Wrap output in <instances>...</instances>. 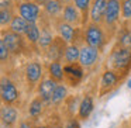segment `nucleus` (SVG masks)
I'll return each mask as SVG.
<instances>
[{
    "mask_svg": "<svg viewBox=\"0 0 131 128\" xmlns=\"http://www.w3.org/2000/svg\"><path fill=\"white\" fill-rule=\"evenodd\" d=\"M0 96H2V103L3 104H16L20 99V91H18L16 83L7 76L2 77L0 82Z\"/></svg>",
    "mask_w": 131,
    "mask_h": 128,
    "instance_id": "obj_7",
    "label": "nucleus"
},
{
    "mask_svg": "<svg viewBox=\"0 0 131 128\" xmlns=\"http://www.w3.org/2000/svg\"><path fill=\"white\" fill-rule=\"evenodd\" d=\"M121 80H123V76L120 73H117L116 71H113V69L104 71L102 75V79H100V89H99L100 97L107 94L108 91H111Z\"/></svg>",
    "mask_w": 131,
    "mask_h": 128,
    "instance_id": "obj_10",
    "label": "nucleus"
},
{
    "mask_svg": "<svg viewBox=\"0 0 131 128\" xmlns=\"http://www.w3.org/2000/svg\"><path fill=\"white\" fill-rule=\"evenodd\" d=\"M62 10H63V4L59 3L58 0H49L42 6V13L48 18H51L52 21L57 20V18H61Z\"/></svg>",
    "mask_w": 131,
    "mask_h": 128,
    "instance_id": "obj_16",
    "label": "nucleus"
},
{
    "mask_svg": "<svg viewBox=\"0 0 131 128\" xmlns=\"http://www.w3.org/2000/svg\"><path fill=\"white\" fill-rule=\"evenodd\" d=\"M82 40L86 45H90L99 51H103L108 41V31L104 28L103 24L89 21L82 28Z\"/></svg>",
    "mask_w": 131,
    "mask_h": 128,
    "instance_id": "obj_1",
    "label": "nucleus"
},
{
    "mask_svg": "<svg viewBox=\"0 0 131 128\" xmlns=\"http://www.w3.org/2000/svg\"><path fill=\"white\" fill-rule=\"evenodd\" d=\"M24 76L30 89L38 86L44 77V65L40 61H30L24 68Z\"/></svg>",
    "mask_w": 131,
    "mask_h": 128,
    "instance_id": "obj_8",
    "label": "nucleus"
},
{
    "mask_svg": "<svg viewBox=\"0 0 131 128\" xmlns=\"http://www.w3.org/2000/svg\"><path fill=\"white\" fill-rule=\"evenodd\" d=\"M63 71H65V80H63V82H65L66 85H69L71 87L79 86V83L83 80L85 68H83L79 62L66 63V65H63Z\"/></svg>",
    "mask_w": 131,
    "mask_h": 128,
    "instance_id": "obj_9",
    "label": "nucleus"
},
{
    "mask_svg": "<svg viewBox=\"0 0 131 128\" xmlns=\"http://www.w3.org/2000/svg\"><path fill=\"white\" fill-rule=\"evenodd\" d=\"M128 87H130V89H131V82H130V85H128Z\"/></svg>",
    "mask_w": 131,
    "mask_h": 128,
    "instance_id": "obj_36",
    "label": "nucleus"
},
{
    "mask_svg": "<svg viewBox=\"0 0 131 128\" xmlns=\"http://www.w3.org/2000/svg\"><path fill=\"white\" fill-rule=\"evenodd\" d=\"M48 76L52 77L54 80H57L58 83H62L65 80V71H63V66L59 61H52L48 62Z\"/></svg>",
    "mask_w": 131,
    "mask_h": 128,
    "instance_id": "obj_22",
    "label": "nucleus"
},
{
    "mask_svg": "<svg viewBox=\"0 0 131 128\" xmlns=\"http://www.w3.org/2000/svg\"><path fill=\"white\" fill-rule=\"evenodd\" d=\"M58 86V82L54 80L52 77H45L42 79L37 86V93L47 104H51V99H52V94H54L55 89Z\"/></svg>",
    "mask_w": 131,
    "mask_h": 128,
    "instance_id": "obj_14",
    "label": "nucleus"
},
{
    "mask_svg": "<svg viewBox=\"0 0 131 128\" xmlns=\"http://www.w3.org/2000/svg\"><path fill=\"white\" fill-rule=\"evenodd\" d=\"M14 14H16V9H0V26L3 28L9 27Z\"/></svg>",
    "mask_w": 131,
    "mask_h": 128,
    "instance_id": "obj_27",
    "label": "nucleus"
},
{
    "mask_svg": "<svg viewBox=\"0 0 131 128\" xmlns=\"http://www.w3.org/2000/svg\"><path fill=\"white\" fill-rule=\"evenodd\" d=\"M123 23L121 17V0H108L107 9L104 13V18H103V26L104 28L110 32V35H113L114 32L118 31Z\"/></svg>",
    "mask_w": 131,
    "mask_h": 128,
    "instance_id": "obj_3",
    "label": "nucleus"
},
{
    "mask_svg": "<svg viewBox=\"0 0 131 128\" xmlns=\"http://www.w3.org/2000/svg\"><path fill=\"white\" fill-rule=\"evenodd\" d=\"M107 4H108V0H93L90 11H89L90 21L103 24V18H104V13H106V9H107Z\"/></svg>",
    "mask_w": 131,
    "mask_h": 128,
    "instance_id": "obj_15",
    "label": "nucleus"
},
{
    "mask_svg": "<svg viewBox=\"0 0 131 128\" xmlns=\"http://www.w3.org/2000/svg\"><path fill=\"white\" fill-rule=\"evenodd\" d=\"M16 2H18V0H16Z\"/></svg>",
    "mask_w": 131,
    "mask_h": 128,
    "instance_id": "obj_38",
    "label": "nucleus"
},
{
    "mask_svg": "<svg viewBox=\"0 0 131 128\" xmlns=\"http://www.w3.org/2000/svg\"><path fill=\"white\" fill-rule=\"evenodd\" d=\"M49 128H62V127H61V125H51Z\"/></svg>",
    "mask_w": 131,
    "mask_h": 128,
    "instance_id": "obj_35",
    "label": "nucleus"
},
{
    "mask_svg": "<svg viewBox=\"0 0 131 128\" xmlns=\"http://www.w3.org/2000/svg\"><path fill=\"white\" fill-rule=\"evenodd\" d=\"M16 0H0V9H16Z\"/></svg>",
    "mask_w": 131,
    "mask_h": 128,
    "instance_id": "obj_32",
    "label": "nucleus"
},
{
    "mask_svg": "<svg viewBox=\"0 0 131 128\" xmlns=\"http://www.w3.org/2000/svg\"><path fill=\"white\" fill-rule=\"evenodd\" d=\"M94 110V101H93V97L86 94L85 97H82L80 100V106H79V110H78V118L79 120H88L90 117V114L93 113Z\"/></svg>",
    "mask_w": 131,
    "mask_h": 128,
    "instance_id": "obj_19",
    "label": "nucleus"
},
{
    "mask_svg": "<svg viewBox=\"0 0 131 128\" xmlns=\"http://www.w3.org/2000/svg\"><path fill=\"white\" fill-rule=\"evenodd\" d=\"M100 59V51L90 45H83L80 46V56H79V63L85 69H90L94 66Z\"/></svg>",
    "mask_w": 131,
    "mask_h": 128,
    "instance_id": "obj_13",
    "label": "nucleus"
},
{
    "mask_svg": "<svg viewBox=\"0 0 131 128\" xmlns=\"http://www.w3.org/2000/svg\"><path fill=\"white\" fill-rule=\"evenodd\" d=\"M58 2L62 3L63 6H65V4H69V3H73V0H58Z\"/></svg>",
    "mask_w": 131,
    "mask_h": 128,
    "instance_id": "obj_34",
    "label": "nucleus"
},
{
    "mask_svg": "<svg viewBox=\"0 0 131 128\" xmlns=\"http://www.w3.org/2000/svg\"><path fill=\"white\" fill-rule=\"evenodd\" d=\"M28 24L30 23L26 20V18H23L20 14L16 13L14 17H13V20H12V23H10V26H9V30H12L13 32H17V34L24 35V34H26V31H27Z\"/></svg>",
    "mask_w": 131,
    "mask_h": 128,
    "instance_id": "obj_24",
    "label": "nucleus"
},
{
    "mask_svg": "<svg viewBox=\"0 0 131 128\" xmlns=\"http://www.w3.org/2000/svg\"><path fill=\"white\" fill-rule=\"evenodd\" d=\"M62 128H80V122L79 118H75V117H71L65 121V124L62 125Z\"/></svg>",
    "mask_w": 131,
    "mask_h": 128,
    "instance_id": "obj_31",
    "label": "nucleus"
},
{
    "mask_svg": "<svg viewBox=\"0 0 131 128\" xmlns=\"http://www.w3.org/2000/svg\"><path fill=\"white\" fill-rule=\"evenodd\" d=\"M45 104L47 103L41 99L40 96L34 97V99L30 101L28 104V108H27V113H28V117L31 120H37L41 114L44 113V108H45Z\"/></svg>",
    "mask_w": 131,
    "mask_h": 128,
    "instance_id": "obj_21",
    "label": "nucleus"
},
{
    "mask_svg": "<svg viewBox=\"0 0 131 128\" xmlns=\"http://www.w3.org/2000/svg\"><path fill=\"white\" fill-rule=\"evenodd\" d=\"M68 97V89H66L65 85L62 83H58L57 89H55L54 94H52V99H51V104L52 106H59L61 103H63Z\"/></svg>",
    "mask_w": 131,
    "mask_h": 128,
    "instance_id": "obj_25",
    "label": "nucleus"
},
{
    "mask_svg": "<svg viewBox=\"0 0 131 128\" xmlns=\"http://www.w3.org/2000/svg\"><path fill=\"white\" fill-rule=\"evenodd\" d=\"M116 45L131 48V26L127 23H121L120 30L117 31V40Z\"/></svg>",
    "mask_w": 131,
    "mask_h": 128,
    "instance_id": "obj_18",
    "label": "nucleus"
},
{
    "mask_svg": "<svg viewBox=\"0 0 131 128\" xmlns=\"http://www.w3.org/2000/svg\"><path fill=\"white\" fill-rule=\"evenodd\" d=\"M18 128H32V125H31L30 121L23 120V121H20V124H18Z\"/></svg>",
    "mask_w": 131,
    "mask_h": 128,
    "instance_id": "obj_33",
    "label": "nucleus"
},
{
    "mask_svg": "<svg viewBox=\"0 0 131 128\" xmlns=\"http://www.w3.org/2000/svg\"><path fill=\"white\" fill-rule=\"evenodd\" d=\"M121 17L123 23L131 26V0H121Z\"/></svg>",
    "mask_w": 131,
    "mask_h": 128,
    "instance_id": "obj_28",
    "label": "nucleus"
},
{
    "mask_svg": "<svg viewBox=\"0 0 131 128\" xmlns=\"http://www.w3.org/2000/svg\"><path fill=\"white\" fill-rule=\"evenodd\" d=\"M52 26H54L55 31L58 32V35H59L61 38H63L68 44H76L75 41H76L78 37H79L80 31H82V28L66 23V21H63L62 18L54 20L52 21Z\"/></svg>",
    "mask_w": 131,
    "mask_h": 128,
    "instance_id": "obj_6",
    "label": "nucleus"
},
{
    "mask_svg": "<svg viewBox=\"0 0 131 128\" xmlns=\"http://www.w3.org/2000/svg\"><path fill=\"white\" fill-rule=\"evenodd\" d=\"M0 41H3V42L6 44V46L10 49L12 55H16V56H17V55H21L23 51L27 49L26 37L21 35V34H17V32H13L12 30H9V28L2 30V40Z\"/></svg>",
    "mask_w": 131,
    "mask_h": 128,
    "instance_id": "obj_5",
    "label": "nucleus"
},
{
    "mask_svg": "<svg viewBox=\"0 0 131 128\" xmlns=\"http://www.w3.org/2000/svg\"><path fill=\"white\" fill-rule=\"evenodd\" d=\"M92 3H93V0H73V4L83 13V27L90 21V18H89V11H90Z\"/></svg>",
    "mask_w": 131,
    "mask_h": 128,
    "instance_id": "obj_26",
    "label": "nucleus"
},
{
    "mask_svg": "<svg viewBox=\"0 0 131 128\" xmlns=\"http://www.w3.org/2000/svg\"><path fill=\"white\" fill-rule=\"evenodd\" d=\"M108 128H113V127H108Z\"/></svg>",
    "mask_w": 131,
    "mask_h": 128,
    "instance_id": "obj_37",
    "label": "nucleus"
},
{
    "mask_svg": "<svg viewBox=\"0 0 131 128\" xmlns=\"http://www.w3.org/2000/svg\"><path fill=\"white\" fill-rule=\"evenodd\" d=\"M108 65H110V69L116 71L123 77L127 76L131 69V48L116 45L110 52Z\"/></svg>",
    "mask_w": 131,
    "mask_h": 128,
    "instance_id": "obj_2",
    "label": "nucleus"
},
{
    "mask_svg": "<svg viewBox=\"0 0 131 128\" xmlns=\"http://www.w3.org/2000/svg\"><path fill=\"white\" fill-rule=\"evenodd\" d=\"M66 107L69 110V114L71 115H75L78 110H79V106H80V100L78 96H72V97H66Z\"/></svg>",
    "mask_w": 131,
    "mask_h": 128,
    "instance_id": "obj_29",
    "label": "nucleus"
},
{
    "mask_svg": "<svg viewBox=\"0 0 131 128\" xmlns=\"http://www.w3.org/2000/svg\"><path fill=\"white\" fill-rule=\"evenodd\" d=\"M27 42L30 46L38 48V42H40V37H41V26L40 23H30L27 27V31L24 34Z\"/></svg>",
    "mask_w": 131,
    "mask_h": 128,
    "instance_id": "obj_17",
    "label": "nucleus"
},
{
    "mask_svg": "<svg viewBox=\"0 0 131 128\" xmlns=\"http://www.w3.org/2000/svg\"><path fill=\"white\" fill-rule=\"evenodd\" d=\"M61 18H62L63 21H66V23L75 26V27H79V28L83 27V13L80 11L73 3H69V4H65V6H63Z\"/></svg>",
    "mask_w": 131,
    "mask_h": 128,
    "instance_id": "obj_12",
    "label": "nucleus"
},
{
    "mask_svg": "<svg viewBox=\"0 0 131 128\" xmlns=\"http://www.w3.org/2000/svg\"><path fill=\"white\" fill-rule=\"evenodd\" d=\"M2 122L7 125H14L18 120V110L16 107H13L12 104H3L2 106Z\"/></svg>",
    "mask_w": 131,
    "mask_h": 128,
    "instance_id": "obj_20",
    "label": "nucleus"
},
{
    "mask_svg": "<svg viewBox=\"0 0 131 128\" xmlns=\"http://www.w3.org/2000/svg\"><path fill=\"white\" fill-rule=\"evenodd\" d=\"M16 13L26 18L28 23H40L42 6H40L34 0H18L16 3Z\"/></svg>",
    "mask_w": 131,
    "mask_h": 128,
    "instance_id": "obj_4",
    "label": "nucleus"
},
{
    "mask_svg": "<svg viewBox=\"0 0 131 128\" xmlns=\"http://www.w3.org/2000/svg\"><path fill=\"white\" fill-rule=\"evenodd\" d=\"M79 56H80V46L78 44H68L66 46L65 55H63V65L66 63H76L79 62Z\"/></svg>",
    "mask_w": 131,
    "mask_h": 128,
    "instance_id": "obj_23",
    "label": "nucleus"
},
{
    "mask_svg": "<svg viewBox=\"0 0 131 128\" xmlns=\"http://www.w3.org/2000/svg\"><path fill=\"white\" fill-rule=\"evenodd\" d=\"M10 55H12V52H10V49L6 46V44H4L3 41H0V59H2V63H6V62H9V59H10Z\"/></svg>",
    "mask_w": 131,
    "mask_h": 128,
    "instance_id": "obj_30",
    "label": "nucleus"
},
{
    "mask_svg": "<svg viewBox=\"0 0 131 128\" xmlns=\"http://www.w3.org/2000/svg\"><path fill=\"white\" fill-rule=\"evenodd\" d=\"M66 46H68V42H66L63 38H61L59 35L54 38L52 44L45 49V58L52 62V61H62L63 59V55H65V51H66Z\"/></svg>",
    "mask_w": 131,
    "mask_h": 128,
    "instance_id": "obj_11",
    "label": "nucleus"
}]
</instances>
